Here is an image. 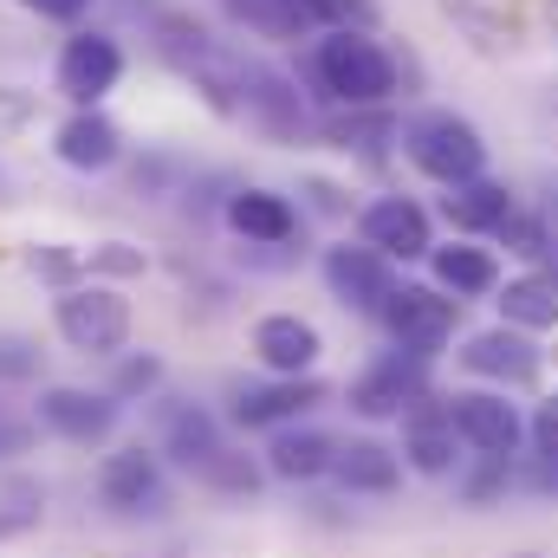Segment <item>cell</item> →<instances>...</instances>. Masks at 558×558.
Returning a JSON list of instances; mask_svg holds the SVG:
<instances>
[{
    "label": "cell",
    "instance_id": "cell-1",
    "mask_svg": "<svg viewBox=\"0 0 558 558\" xmlns=\"http://www.w3.org/2000/svg\"><path fill=\"white\" fill-rule=\"evenodd\" d=\"M312 85L344 111H384L403 92V72H397V52L377 46L371 33H318Z\"/></svg>",
    "mask_w": 558,
    "mask_h": 558
},
{
    "label": "cell",
    "instance_id": "cell-2",
    "mask_svg": "<svg viewBox=\"0 0 558 558\" xmlns=\"http://www.w3.org/2000/svg\"><path fill=\"white\" fill-rule=\"evenodd\" d=\"M403 156L416 162L428 182H441V189H461V182L487 175V137H481V124L461 118V111H441V105L403 118Z\"/></svg>",
    "mask_w": 558,
    "mask_h": 558
},
{
    "label": "cell",
    "instance_id": "cell-3",
    "mask_svg": "<svg viewBox=\"0 0 558 558\" xmlns=\"http://www.w3.org/2000/svg\"><path fill=\"white\" fill-rule=\"evenodd\" d=\"M52 325H59V338H65L78 357H118V351H131L137 312H131V299H124L118 286L85 279V286H65V292L52 299Z\"/></svg>",
    "mask_w": 558,
    "mask_h": 558
},
{
    "label": "cell",
    "instance_id": "cell-4",
    "mask_svg": "<svg viewBox=\"0 0 558 558\" xmlns=\"http://www.w3.org/2000/svg\"><path fill=\"white\" fill-rule=\"evenodd\" d=\"M428 390H435V357L390 344L344 384V410L357 422H403Z\"/></svg>",
    "mask_w": 558,
    "mask_h": 558
},
{
    "label": "cell",
    "instance_id": "cell-5",
    "mask_svg": "<svg viewBox=\"0 0 558 558\" xmlns=\"http://www.w3.org/2000/svg\"><path fill=\"white\" fill-rule=\"evenodd\" d=\"M377 318H384L390 344L422 351V357H441V351L454 344V331H461V299H448L441 286L397 279V292H390V305H384Z\"/></svg>",
    "mask_w": 558,
    "mask_h": 558
},
{
    "label": "cell",
    "instance_id": "cell-6",
    "mask_svg": "<svg viewBox=\"0 0 558 558\" xmlns=\"http://www.w3.org/2000/svg\"><path fill=\"white\" fill-rule=\"evenodd\" d=\"M461 371L474 377V384H487V390H533L539 377H546V351H539V338H526V331H513V325H487V331H468L461 338Z\"/></svg>",
    "mask_w": 558,
    "mask_h": 558
},
{
    "label": "cell",
    "instance_id": "cell-7",
    "mask_svg": "<svg viewBox=\"0 0 558 558\" xmlns=\"http://www.w3.org/2000/svg\"><path fill=\"white\" fill-rule=\"evenodd\" d=\"M33 422H39L46 435L72 441V448H98V441L118 435L124 403H118L111 390H85V384H39V397H33Z\"/></svg>",
    "mask_w": 558,
    "mask_h": 558
},
{
    "label": "cell",
    "instance_id": "cell-8",
    "mask_svg": "<svg viewBox=\"0 0 558 558\" xmlns=\"http://www.w3.org/2000/svg\"><path fill=\"white\" fill-rule=\"evenodd\" d=\"M397 428H403V435H397V454H403V468L422 474V481H454V468L468 461V441H461V428H454L448 390H428Z\"/></svg>",
    "mask_w": 558,
    "mask_h": 558
},
{
    "label": "cell",
    "instance_id": "cell-9",
    "mask_svg": "<svg viewBox=\"0 0 558 558\" xmlns=\"http://www.w3.org/2000/svg\"><path fill=\"white\" fill-rule=\"evenodd\" d=\"M325 403H331V384L318 371L312 377H267V384H234L228 390V422L274 435V428H292V422H305Z\"/></svg>",
    "mask_w": 558,
    "mask_h": 558
},
{
    "label": "cell",
    "instance_id": "cell-10",
    "mask_svg": "<svg viewBox=\"0 0 558 558\" xmlns=\"http://www.w3.org/2000/svg\"><path fill=\"white\" fill-rule=\"evenodd\" d=\"M98 500L111 513H124V520H143V513L169 507V461L156 454V441H131V448L98 461Z\"/></svg>",
    "mask_w": 558,
    "mask_h": 558
},
{
    "label": "cell",
    "instance_id": "cell-11",
    "mask_svg": "<svg viewBox=\"0 0 558 558\" xmlns=\"http://www.w3.org/2000/svg\"><path fill=\"white\" fill-rule=\"evenodd\" d=\"M357 241L377 247L390 267H410V260H428L435 254V221L416 195H377L357 208Z\"/></svg>",
    "mask_w": 558,
    "mask_h": 558
},
{
    "label": "cell",
    "instance_id": "cell-12",
    "mask_svg": "<svg viewBox=\"0 0 558 558\" xmlns=\"http://www.w3.org/2000/svg\"><path fill=\"white\" fill-rule=\"evenodd\" d=\"M318 274L331 286V299L344 305V312H357V318H377L384 305H390V292H397V267L377 254V247H351V241H338V247H325V260H318Z\"/></svg>",
    "mask_w": 558,
    "mask_h": 558
},
{
    "label": "cell",
    "instance_id": "cell-13",
    "mask_svg": "<svg viewBox=\"0 0 558 558\" xmlns=\"http://www.w3.org/2000/svg\"><path fill=\"white\" fill-rule=\"evenodd\" d=\"M52 78L72 98V111H98L118 92V78H124V46L111 33H72L59 46V72Z\"/></svg>",
    "mask_w": 558,
    "mask_h": 558
},
{
    "label": "cell",
    "instance_id": "cell-14",
    "mask_svg": "<svg viewBox=\"0 0 558 558\" xmlns=\"http://www.w3.org/2000/svg\"><path fill=\"white\" fill-rule=\"evenodd\" d=\"M454 428L468 441V454H520L526 448V416L520 403H507V390H448Z\"/></svg>",
    "mask_w": 558,
    "mask_h": 558
},
{
    "label": "cell",
    "instance_id": "cell-15",
    "mask_svg": "<svg viewBox=\"0 0 558 558\" xmlns=\"http://www.w3.org/2000/svg\"><path fill=\"white\" fill-rule=\"evenodd\" d=\"M228 448V428L215 410L202 403H162V428H156V454L175 468V474H208V461Z\"/></svg>",
    "mask_w": 558,
    "mask_h": 558
},
{
    "label": "cell",
    "instance_id": "cell-16",
    "mask_svg": "<svg viewBox=\"0 0 558 558\" xmlns=\"http://www.w3.org/2000/svg\"><path fill=\"white\" fill-rule=\"evenodd\" d=\"M403 474L410 468H403V454L384 435H344L338 454H331V481L344 494H364V500H390L403 487Z\"/></svg>",
    "mask_w": 558,
    "mask_h": 558
},
{
    "label": "cell",
    "instance_id": "cell-17",
    "mask_svg": "<svg viewBox=\"0 0 558 558\" xmlns=\"http://www.w3.org/2000/svg\"><path fill=\"white\" fill-rule=\"evenodd\" d=\"M241 118H254L279 143L305 137V105H299L292 78L274 72V65H254V59H241Z\"/></svg>",
    "mask_w": 558,
    "mask_h": 558
},
{
    "label": "cell",
    "instance_id": "cell-18",
    "mask_svg": "<svg viewBox=\"0 0 558 558\" xmlns=\"http://www.w3.org/2000/svg\"><path fill=\"white\" fill-rule=\"evenodd\" d=\"M254 357H260L267 377H312L318 357H325V338H318V325L299 318V312H267V318L254 325Z\"/></svg>",
    "mask_w": 558,
    "mask_h": 558
},
{
    "label": "cell",
    "instance_id": "cell-19",
    "mask_svg": "<svg viewBox=\"0 0 558 558\" xmlns=\"http://www.w3.org/2000/svg\"><path fill=\"white\" fill-rule=\"evenodd\" d=\"M331 454L338 441L312 422H292V428H274L260 461H267V481H286V487H305V481H325L331 474Z\"/></svg>",
    "mask_w": 558,
    "mask_h": 558
},
{
    "label": "cell",
    "instance_id": "cell-20",
    "mask_svg": "<svg viewBox=\"0 0 558 558\" xmlns=\"http://www.w3.org/2000/svg\"><path fill=\"white\" fill-rule=\"evenodd\" d=\"M428 286H441L448 299H494L500 292V260H494V247H474V241H435V254H428Z\"/></svg>",
    "mask_w": 558,
    "mask_h": 558
},
{
    "label": "cell",
    "instance_id": "cell-21",
    "mask_svg": "<svg viewBox=\"0 0 558 558\" xmlns=\"http://www.w3.org/2000/svg\"><path fill=\"white\" fill-rule=\"evenodd\" d=\"M52 149H59L65 169L105 175V169H118V156H124V131H118L105 111H72V118L52 131Z\"/></svg>",
    "mask_w": 558,
    "mask_h": 558
},
{
    "label": "cell",
    "instance_id": "cell-22",
    "mask_svg": "<svg viewBox=\"0 0 558 558\" xmlns=\"http://www.w3.org/2000/svg\"><path fill=\"white\" fill-rule=\"evenodd\" d=\"M520 202H513V189L500 182V175H474V182H461V189H448L441 195V221L461 234V241H494V228L513 215Z\"/></svg>",
    "mask_w": 558,
    "mask_h": 558
},
{
    "label": "cell",
    "instance_id": "cell-23",
    "mask_svg": "<svg viewBox=\"0 0 558 558\" xmlns=\"http://www.w3.org/2000/svg\"><path fill=\"white\" fill-rule=\"evenodd\" d=\"M221 215H228V228L247 247H286V241H299V208L286 195H274V189H234Z\"/></svg>",
    "mask_w": 558,
    "mask_h": 558
},
{
    "label": "cell",
    "instance_id": "cell-24",
    "mask_svg": "<svg viewBox=\"0 0 558 558\" xmlns=\"http://www.w3.org/2000/svg\"><path fill=\"white\" fill-rule=\"evenodd\" d=\"M494 305H500V325H513V331H526V338H546V331H558V286L546 274L500 279Z\"/></svg>",
    "mask_w": 558,
    "mask_h": 558
},
{
    "label": "cell",
    "instance_id": "cell-25",
    "mask_svg": "<svg viewBox=\"0 0 558 558\" xmlns=\"http://www.w3.org/2000/svg\"><path fill=\"white\" fill-rule=\"evenodd\" d=\"M513 487H520V454H468V461L454 468V500H461L468 513L500 507Z\"/></svg>",
    "mask_w": 558,
    "mask_h": 558
},
{
    "label": "cell",
    "instance_id": "cell-26",
    "mask_svg": "<svg viewBox=\"0 0 558 558\" xmlns=\"http://www.w3.org/2000/svg\"><path fill=\"white\" fill-rule=\"evenodd\" d=\"M325 137H331V149L377 156L384 143H397V149H403V124H397V111L384 105V111H351V118H331V124H325Z\"/></svg>",
    "mask_w": 558,
    "mask_h": 558
},
{
    "label": "cell",
    "instance_id": "cell-27",
    "mask_svg": "<svg viewBox=\"0 0 558 558\" xmlns=\"http://www.w3.org/2000/svg\"><path fill=\"white\" fill-rule=\"evenodd\" d=\"M202 487H215V494H241V500H247V494H260V487H267V461L228 441V448H221V454L208 461V474H202Z\"/></svg>",
    "mask_w": 558,
    "mask_h": 558
},
{
    "label": "cell",
    "instance_id": "cell-28",
    "mask_svg": "<svg viewBox=\"0 0 558 558\" xmlns=\"http://www.w3.org/2000/svg\"><path fill=\"white\" fill-rule=\"evenodd\" d=\"M105 390H111L118 403H149V397L162 390V357H156V351H118Z\"/></svg>",
    "mask_w": 558,
    "mask_h": 558
},
{
    "label": "cell",
    "instance_id": "cell-29",
    "mask_svg": "<svg viewBox=\"0 0 558 558\" xmlns=\"http://www.w3.org/2000/svg\"><path fill=\"white\" fill-rule=\"evenodd\" d=\"M494 241H500L513 260H533V267H539V254L553 247V221H546L539 208H513V215L494 228Z\"/></svg>",
    "mask_w": 558,
    "mask_h": 558
},
{
    "label": "cell",
    "instance_id": "cell-30",
    "mask_svg": "<svg viewBox=\"0 0 558 558\" xmlns=\"http://www.w3.org/2000/svg\"><path fill=\"white\" fill-rule=\"evenodd\" d=\"M26 274L46 279L52 292H65V286H85V254L65 247V241H33L26 247Z\"/></svg>",
    "mask_w": 558,
    "mask_h": 558
},
{
    "label": "cell",
    "instance_id": "cell-31",
    "mask_svg": "<svg viewBox=\"0 0 558 558\" xmlns=\"http://www.w3.org/2000/svg\"><path fill=\"white\" fill-rule=\"evenodd\" d=\"M312 26H325V33H377L384 7L377 0H312Z\"/></svg>",
    "mask_w": 558,
    "mask_h": 558
},
{
    "label": "cell",
    "instance_id": "cell-32",
    "mask_svg": "<svg viewBox=\"0 0 558 558\" xmlns=\"http://www.w3.org/2000/svg\"><path fill=\"white\" fill-rule=\"evenodd\" d=\"M149 274V254L143 247H131V241H98L92 254H85V279H143Z\"/></svg>",
    "mask_w": 558,
    "mask_h": 558
},
{
    "label": "cell",
    "instance_id": "cell-33",
    "mask_svg": "<svg viewBox=\"0 0 558 558\" xmlns=\"http://www.w3.org/2000/svg\"><path fill=\"white\" fill-rule=\"evenodd\" d=\"M33 377H39V344L7 331L0 338V384H33Z\"/></svg>",
    "mask_w": 558,
    "mask_h": 558
},
{
    "label": "cell",
    "instance_id": "cell-34",
    "mask_svg": "<svg viewBox=\"0 0 558 558\" xmlns=\"http://www.w3.org/2000/svg\"><path fill=\"white\" fill-rule=\"evenodd\" d=\"M526 448H533V454H558V390H546V397L526 410Z\"/></svg>",
    "mask_w": 558,
    "mask_h": 558
},
{
    "label": "cell",
    "instance_id": "cell-35",
    "mask_svg": "<svg viewBox=\"0 0 558 558\" xmlns=\"http://www.w3.org/2000/svg\"><path fill=\"white\" fill-rule=\"evenodd\" d=\"M520 494L558 500V454H520Z\"/></svg>",
    "mask_w": 558,
    "mask_h": 558
},
{
    "label": "cell",
    "instance_id": "cell-36",
    "mask_svg": "<svg viewBox=\"0 0 558 558\" xmlns=\"http://www.w3.org/2000/svg\"><path fill=\"white\" fill-rule=\"evenodd\" d=\"M33 441H39V422H33V416H20V410H7V403H0V461L26 454Z\"/></svg>",
    "mask_w": 558,
    "mask_h": 558
},
{
    "label": "cell",
    "instance_id": "cell-37",
    "mask_svg": "<svg viewBox=\"0 0 558 558\" xmlns=\"http://www.w3.org/2000/svg\"><path fill=\"white\" fill-rule=\"evenodd\" d=\"M39 513H46V500H39V494H20V500H7V507H0V539H20V533H33V526H39Z\"/></svg>",
    "mask_w": 558,
    "mask_h": 558
},
{
    "label": "cell",
    "instance_id": "cell-38",
    "mask_svg": "<svg viewBox=\"0 0 558 558\" xmlns=\"http://www.w3.org/2000/svg\"><path fill=\"white\" fill-rule=\"evenodd\" d=\"M20 7H33L39 20H59V26H72V20H85L98 0H20Z\"/></svg>",
    "mask_w": 558,
    "mask_h": 558
},
{
    "label": "cell",
    "instance_id": "cell-39",
    "mask_svg": "<svg viewBox=\"0 0 558 558\" xmlns=\"http://www.w3.org/2000/svg\"><path fill=\"white\" fill-rule=\"evenodd\" d=\"M305 195H312V208H318V215H351V202H344V189H338V182H318V175H312V182H305Z\"/></svg>",
    "mask_w": 558,
    "mask_h": 558
},
{
    "label": "cell",
    "instance_id": "cell-40",
    "mask_svg": "<svg viewBox=\"0 0 558 558\" xmlns=\"http://www.w3.org/2000/svg\"><path fill=\"white\" fill-rule=\"evenodd\" d=\"M539 215L553 221V234H558V175H553V182H546V195H539Z\"/></svg>",
    "mask_w": 558,
    "mask_h": 558
},
{
    "label": "cell",
    "instance_id": "cell-41",
    "mask_svg": "<svg viewBox=\"0 0 558 558\" xmlns=\"http://www.w3.org/2000/svg\"><path fill=\"white\" fill-rule=\"evenodd\" d=\"M533 274H546L558 286V234H553V247H546V254H539V267H533Z\"/></svg>",
    "mask_w": 558,
    "mask_h": 558
},
{
    "label": "cell",
    "instance_id": "cell-42",
    "mask_svg": "<svg viewBox=\"0 0 558 558\" xmlns=\"http://www.w3.org/2000/svg\"><path fill=\"white\" fill-rule=\"evenodd\" d=\"M299 7H305V13H312V0H299Z\"/></svg>",
    "mask_w": 558,
    "mask_h": 558
},
{
    "label": "cell",
    "instance_id": "cell-43",
    "mask_svg": "<svg viewBox=\"0 0 558 558\" xmlns=\"http://www.w3.org/2000/svg\"><path fill=\"white\" fill-rule=\"evenodd\" d=\"M520 558H539V553H520Z\"/></svg>",
    "mask_w": 558,
    "mask_h": 558
}]
</instances>
